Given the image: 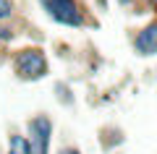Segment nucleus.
I'll return each instance as SVG.
<instances>
[{"label":"nucleus","instance_id":"1","mask_svg":"<svg viewBox=\"0 0 157 154\" xmlns=\"http://www.w3.org/2000/svg\"><path fill=\"white\" fill-rule=\"evenodd\" d=\"M16 73L21 78H42L47 73V60L39 50H26L16 58Z\"/></svg>","mask_w":157,"mask_h":154},{"label":"nucleus","instance_id":"2","mask_svg":"<svg viewBox=\"0 0 157 154\" xmlns=\"http://www.w3.org/2000/svg\"><path fill=\"white\" fill-rule=\"evenodd\" d=\"M42 6L47 8V13L58 24H66V26H78L81 24V13H78L73 0H42Z\"/></svg>","mask_w":157,"mask_h":154},{"label":"nucleus","instance_id":"3","mask_svg":"<svg viewBox=\"0 0 157 154\" xmlns=\"http://www.w3.org/2000/svg\"><path fill=\"white\" fill-rule=\"evenodd\" d=\"M29 133H32V144H29V152L34 154H47V144H50V133H52V123L45 115L34 118L29 123Z\"/></svg>","mask_w":157,"mask_h":154},{"label":"nucleus","instance_id":"4","mask_svg":"<svg viewBox=\"0 0 157 154\" xmlns=\"http://www.w3.org/2000/svg\"><path fill=\"white\" fill-rule=\"evenodd\" d=\"M155 50H157V26H147L136 37V52H141V55H155Z\"/></svg>","mask_w":157,"mask_h":154},{"label":"nucleus","instance_id":"5","mask_svg":"<svg viewBox=\"0 0 157 154\" xmlns=\"http://www.w3.org/2000/svg\"><path fill=\"white\" fill-rule=\"evenodd\" d=\"M11 154H32L29 152V141L24 136H11Z\"/></svg>","mask_w":157,"mask_h":154},{"label":"nucleus","instance_id":"6","mask_svg":"<svg viewBox=\"0 0 157 154\" xmlns=\"http://www.w3.org/2000/svg\"><path fill=\"white\" fill-rule=\"evenodd\" d=\"M11 13H13V6L8 0H0V21L3 18H11Z\"/></svg>","mask_w":157,"mask_h":154},{"label":"nucleus","instance_id":"7","mask_svg":"<svg viewBox=\"0 0 157 154\" xmlns=\"http://www.w3.org/2000/svg\"><path fill=\"white\" fill-rule=\"evenodd\" d=\"M8 37H13V34H8V29H0V39H8Z\"/></svg>","mask_w":157,"mask_h":154},{"label":"nucleus","instance_id":"8","mask_svg":"<svg viewBox=\"0 0 157 154\" xmlns=\"http://www.w3.org/2000/svg\"><path fill=\"white\" fill-rule=\"evenodd\" d=\"M60 154H78V152H76V149H63Z\"/></svg>","mask_w":157,"mask_h":154},{"label":"nucleus","instance_id":"9","mask_svg":"<svg viewBox=\"0 0 157 154\" xmlns=\"http://www.w3.org/2000/svg\"><path fill=\"white\" fill-rule=\"evenodd\" d=\"M121 3H128V0H121Z\"/></svg>","mask_w":157,"mask_h":154}]
</instances>
